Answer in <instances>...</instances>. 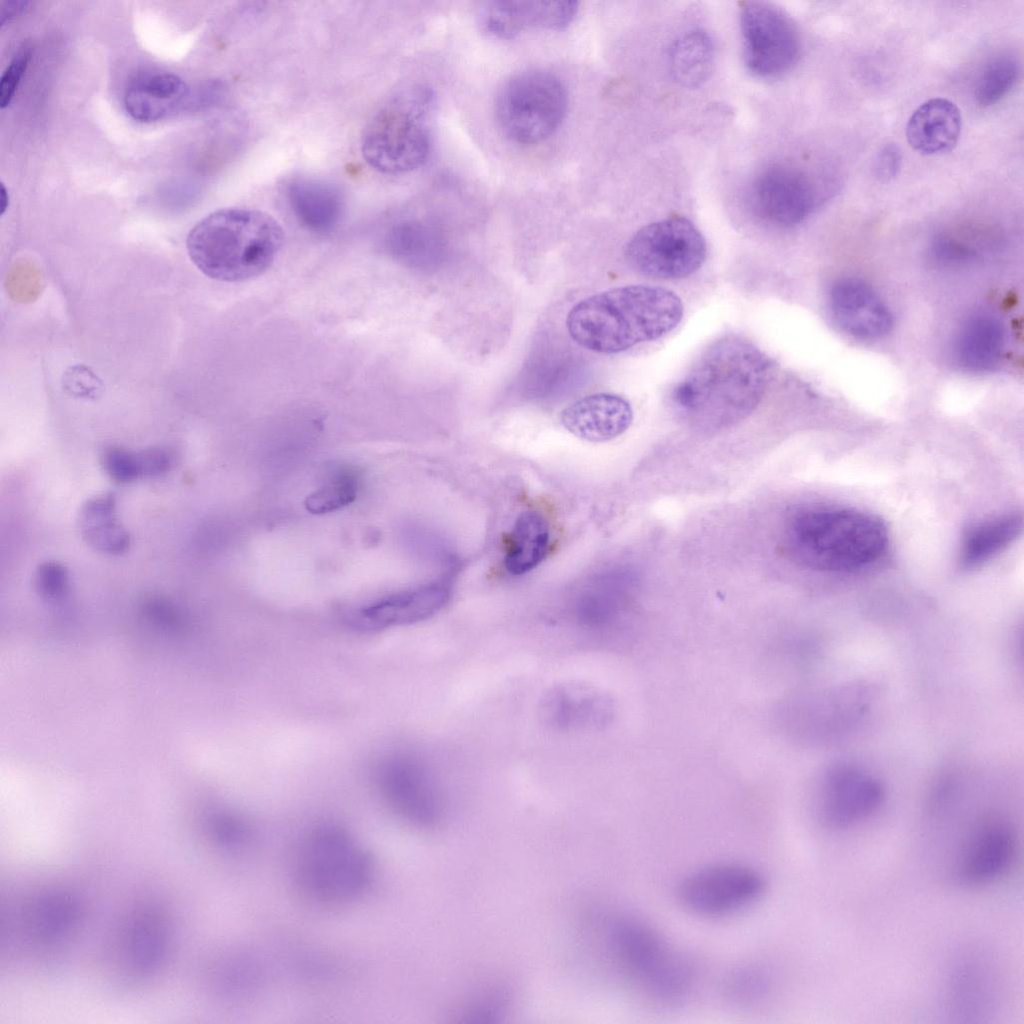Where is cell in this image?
<instances>
[{"label": "cell", "instance_id": "cell-6", "mask_svg": "<svg viewBox=\"0 0 1024 1024\" xmlns=\"http://www.w3.org/2000/svg\"><path fill=\"white\" fill-rule=\"evenodd\" d=\"M605 931L619 969L645 996L671 1005L688 995L693 983L688 960L648 923L618 915L608 920Z\"/></svg>", "mask_w": 1024, "mask_h": 1024}, {"label": "cell", "instance_id": "cell-21", "mask_svg": "<svg viewBox=\"0 0 1024 1024\" xmlns=\"http://www.w3.org/2000/svg\"><path fill=\"white\" fill-rule=\"evenodd\" d=\"M448 599L446 586L427 584L392 593L363 606L356 613L355 621L368 629L410 625L437 614Z\"/></svg>", "mask_w": 1024, "mask_h": 1024}, {"label": "cell", "instance_id": "cell-30", "mask_svg": "<svg viewBox=\"0 0 1024 1024\" xmlns=\"http://www.w3.org/2000/svg\"><path fill=\"white\" fill-rule=\"evenodd\" d=\"M80 526L83 537L98 551L121 554L129 548L130 536L116 519L111 496L89 500L81 510Z\"/></svg>", "mask_w": 1024, "mask_h": 1024}, {"label": "cell", "instance_id": "cell-41", "mask_svg": "<svg viewBox=\"0 0 1024 1024\" xmlns=\"http://www.w3.org/2000/svg\"><path fill=\"white\" fill-rule=\"evenodd\" d=\"M26 4V2L7 3V6L3 8L1 23L3 24L5 21L9 20L15 14L20 12L26 6Z\"/></svg>", "mask_w": 1024, "mask_h": 1024}, {"label": "cell", "instance_id": "cell-2", "mask_svg": "<svg viewBox=\"0 0 1024 1024\" xmlns=\"http://www.w3.org/2000/svg\"><path fill=\"white\" fill-rule=\"evenodd\" d=\"M683 312L680 297L668 289L628 285L582 299L568 312L566 326L581 347L615 354L667 335Z\"/></svg>", "mask_w": 1024, "mask_h": 1024}, {"label": "cell", "instance_id": "cell-26", "mask_svg": "<svg viewBox=\"0 0 1024 1024\" xmlns=\"http://www.w3.org/2000/svg\"><path fill=\"white\" fill-rule=\"evenodd\" d=\"M286 196L296 218L309 230H333L343 214L344 200L333 184L314 178H294L286 185Z\"/></svg>", "mask_w": 1024, "mask_h": 1024}, {"label": "cell", "instance_id": "cell-3", "mask_svg": "<svg viewBox=\"0 0 1024 1024\" xmlns=\"http://www.w3.org/2000/svg\"><path fill=\"white\" fill-rule=\"evenodd\" d=\"M284 243L281 225L268 213L252 208H223L188 233L191 262L207 277L243 282L265 273Z\"/></svg>", "mask_w": 1024, "mask_h": 1024}, {"label": "cell", "instance_id": "cell-7", "mask_svg": "<svg viewBox=\"0 0 1024 1024\" xmlns=\"http://www.w3.org/2000/svg\"><path fill=\"white\" fill-rule=\"evenodd\" d=\"M430 94L423 88L404 91L383 104L366 123L361 153L383 174L397 175L422 166L430 153L424 115Z\"/></svg>", "mask_w": 1024, "mask_h": 1024}, {"label": "cell", "instance_id": "cell-27", "mask_svg": "<svg viewBox=\"0 0 1024 1024\" xmlns=\"http://www.w3.org/2000/svg\"><path fill=\"white\" fill-rule=\"evenodd\" d=\"M1003 343L1000 322L991 315L977 314L961 326L954 342V356L962 368L983 372L998 362Z\"/></svg>", "mask_w": 1024, "mask_h": 1024}, {"label": "cell", "instance_id": "cell-5", "mask_svg": "<svg viewBox=\"0 0 1024 1024\" xmlns=\"http://www.w3.org/2000/svg\"><path fill=\"white\" fill-rule=\"evenodd\" d=\"M292 876L300 894L320 908L354 904L370 890L375 863L367 848L345 827L321 823L295 851Z\"/></svg>", "mask_w": 1024, "mask_h": 1024}, {"label": "cell", "instance_id": "cell-36", "mask_svg": "<svg viewBox=\"0 0 1024 1024\" xmlns=\"http://www.w3.org/2000/svg\"><path fill=\"white\" fill-rule=\"evenodd\" d=\"M101 465L109 477L120 483L142 477L139 454L119 446L106 447L101 453Z\"/></svg>", "mask_w": 1024, "mask_h": 1024}, {"label": "cell", "instance_id": "cell-23", "mask_svg": "<svg viewBox=\"0 0 1024 1024\" xmlns=\"http://www.w3.org/2000/svg\"><path fill=\"white\" fill-rule=\"evenodd\" d=\"M830 308L841 328L861 339L880 338L892 325L891 314L880 297L856 279H844L833 286Z\"/></svg>", "mask_w": 1024, "mask_h": 1024}, {"label": "cell", "instance_id": "cell-20", "mask_svg": "<svg viewBox=\"0 0 1024 1024\" xmlns=\"http://www.w3.org/2000/svg\"><path fill=\"white\" fill-rule=\"evenodd\" d=\"M542 722L558 731L599 728L611 717L606 696L591 686L566 682L551 687L539 705Z\"/></svg>", "mask_w": 1024, "mask_h": 1024}, {"label": "cell", "instance_id": "cell-11", "mask_svg": "<svg viewBox=\"0 0 1024 1024\" xmlns=\"http://www.w3.org/2000/svg\"><path fill=\"white\" fill-rule=\"evenodd\" d=\"M766 881L755 868L721 863L700 868L681 882L678 898L685 909L701 917L733 915L755 904Z\"/></svg>", "mask_w": 1024, "mask_h": 1024}, {"label": "cell", "instance_id": "cell-1", "mask_svg": "<svg viewBox=\"0 0 1024 1024\" xmlns=\"http://www.w3.org/2000/svg\"><path fill=\"white\" fill-rule=\"evenodd\" d=\"M770 362L750 341L725 336L712 343L675 385L671 402L690 427L715 432L747 417L762 399Z\"/></svg>", "mask_w": 1024, "mask_h": 1024}, {"label": "cell", "instance_id": "cell-28", "mask_svg": "<svg viewBox=\"0 0 1024 1024\" xmlns=\"http://www.w3.org/2000/svg\"><path fill=\"white\" fill-rule=\"evenodd\" d=\"M1018 514L994 517L970 527L963 536L959 562L964 569L978 568L1004 551L1022 532Z\"/></svg>", "mask_w": 1024, "mask_h": 1024}, {"label": "cell", "instance_id": "cell-32", "mask_svg": "<svg viewBox=\"0 0 1024 1024\" xmlns=\"http://www.w3.org/2000/svg\"><path fill=\"white\" fill-rule=\"evenodd\" d=\"M1021 67L1018 59L1009 53L991 58L980 72L974 98L978 105L987 107L1004 98L1019 80Z\"/></svg>", "mask_w": 1024, "mask_h": 1024}, {"label": "cell", "instance_id": "cell-34", "mask_svg": "<svg viewBox=\"0 0 1024 1024\" xmlns=\"http://www.w3.org/2000/svg\"><path fill=\"white\" fill-rule=\"evenodd\" d=\"M359 490V477L351 470H340L305 499L307 511L326 514L352 503Z\"/></svg>", "mask_w": 1024, "mask_h": 1024}, {"label": "cell", "instance_id": "cell-25", "mask_svg": "<svg viewBox=\"0 0 1024 1024\" xmlns=\"http://www.w3.org/2000/svg\"><path fill=\"white\" fill-rule=\"evenodd\" d=\"M962 116L952 101L936 97L919 105L906 125L908 144L922 155L951 151L960 138Z\"/></svg>", "mask_w": 1024, "mask_h": 1024}, {"label": "cell", "instance_id": "cell-8", "mask_svg": "<svg viewBox=\"0 0 1024 1024\" xmlns=\"http://www.w3.org/2000/svg\"><path fill=\"white\" fill-rule=\"evenodd\" d=\"M568 107L563 82L543 69L511 76L499 89L495 112L502 132L523 145L540 143L561 125Z\"/></svg>", "mask_w": 1024, "mask_h": 1024}, {"label": "cell", "instance_id": "cell-19", "mask_svg": "<svg viewBox=\"0 0 1024 1024\" xmlns=\"http://www.w3.org/2000/svg\"><path fill=\"white\" fill-rule=\"evenodd\" d=\"M577 11L575 1H492L481 9L479 22L488 34L510 39L530 28L564 29Z\"/></svg>", "mask_w": 1024, "mask_h": 1024}, {"label": "cell", "instance_id": "cell-18", "mask_svg": "<svg viewBox=\"0 0 1024 1024\" xmlns=\"http://www.w3.org/2000/svg\"><path fill=\"white\" fill-rule=\"evenodd\" d=\"M79 912L73 894L50 888L26 899L17 920L24 941L34 949L46 951L65 943L73 934Z\"/></svg>", "mask_w": 1024, "mask_h": 1024}, {"label": "cell", "instance_id": "cell-10", "mask_svg": "<svg viewBox=\"0 0 1024 1024\" xmlns=\"http://www.w3.org/2000/svg\"><path fill=\"white\" fill-rule=\"evenodd\" d=\"M380 793L393 812L419 829L438 826L444 815V798L430 766L411 754L385 759L378 768Z\"/></svg>", "mask_w": 1024, "mask_h": 1024}, {"label": "cell", "instance_id": "cell-16", "mask_svg": "<svg viewBox=\"0 0 1024 1024\" xmlns=\"http://www.w3.org/2000/svg\"><path fill=\"white\" fill-rule=\"evenodd\" d=\"M169 936L166 916L157 906L145 904L133 910L119 934L121 973L131 981L153 975L165 961Z\"/></svg>", "mask_w": 1024, "mask_h": 1024}, {"label": "cell", "instance_id": "cell-42", "mask_svg": "<svg viewBox=\"0 0 1024 1024\" xmlns=\"http://www.w3.org/2000/svg\"><path fill=\"white\" fill-rule=\"evenodd\" d=\"M1 214H3L9 205V194L4 184H1Z\"/></svg>", "mask_w": 1024, "mask_h": 1024}, {"label": "cell", "instance_id": "cell-40", "mask_svg": "<svg viewBox=\"0 0 1024 1024\" xmlns=\"http://www.w3.org/2000/svg\"><path fill=\"white\" fill-rule=\"evenodd\" d=\"M934 252L939 260L960 261L970 257V251L966 246L950 238H941L934 245Z\"/></svg>", "mask_w": 1024, "mask_h": 1024}, {"label": "cell", "instance_id": "cell-33", "mask_svg": "<svg viewBox=\"0 0 1024 1024\" xmlns=\"http://www.w3.org/2000/svg\"><path fill=\"white\" fill-rule=\"evenodd\" d=\"M772 987L769 971L759 964H744L731 970L724 980V993L728 1000L741 1006L757 1004L765 999Z\"/></svg>", "mask_w": 1024, "mask_h": 1024}, {"label": "cell", "instance_id": "cell-17", "mask_svg": "<svg viewBox=\"0 0 1024 1024\" xmlns=\"http://www.w3.org/2000/svg\"><path fill=\"white\" fill-rule=\"evenodd\" d=\"M998 975L987 956L965 952L952 962L944 986L951 1016L973 1021L991 1014L999 993Z\"/></svg>", "mask_w": 1024, "mask_h": 1024}, {"label": "cell", "instance_id": "cell-22", "mask_svg": "<svg viewBox=\"0 0 1024 1024\" xmlns=\"http://www.w3.org/2000/svg\"><path fill=\"white\" fill-rule=\"evenodd\" d=\"M562 426L575 437L606 442L623 434L633 421V410L623 397L612 393L585 396L560 414Z\"/></svg>", "mask_w": 1024, "mask_h": 1024}, {"label": "cell", "instance_id": "cell-38", "mask_svg": "<svg viewBox=\"0 0 1024 1024\" xmlns=\"http://www.w3.org/2000/svg\"><path fill=\"white\" fill-rule=\"evenodd\" d=\"M30 60L28 48L21 49L10 61L0 78V107H7L18 88Z\"/></svg>", "mask_w": 1024, "mask_h": 1024}, {"label": "cell", "instance_id": "cell-37", "mask_svg": "<svg viewBox=\"0 0 1024 1024\" xmlns=\"http://www.w3.org/2000/svg\"><path fill=\"white\" fill-rule=\"evenodd\" d=\"M34 585L36 591L44 598H61L69 585L67 569L55 561L44 562L35 571Z\"/></svg>", "mask_w": 1024, "mask_h": 1024}, {"label": "cell", "instance_id": "cell-24", "mask_svg": "<svg viewBox=\"0 0 1024 1024\" xmlns=\"http://www.w3.org/2000/svg\"><path fill=\"white\" fill-rule=\"evenodd\" d=\"M189 96L181 77L169 72H147L132 78L124 91L127 113L139 122H155L178 111Z\"/></svg>", "mask_w": 1024, "mask_h": 1024}, {"label": "cell", "instance_id": "cell-9", "mask_svg": "<svg viewBox=\"0 0 1024 1024\" xmlns=\"http://www.w3.org/2000/svg\"><path fill=\"white\" fill-rule=\"evenodd\" d=\"M706 242L697 227L681 216L642 227L627 243L625 255L639 273L654 279L689 276L705 261Z\"/></svg>", "mask_w": 1024, "mask_h": 1024}, {"label": "cell", "instance_id": "cell-14", "mask_svg": "<svg viewBox=\"0 0 1024 1024\" xmlns=\"http://www.w3.org/2000/svg\"><path fill=\"white\" fill-rule=\"evenodd\" d=\"M823 199L817 181L801 167L777 163L764 169L754 180L752 205L764 220L779 226L804 221Z\"/></svg>", "mask_w": 1024, "mask_h": 1024}, {"label": "cell", "instance_id": "cell-39", "mask_svg": "<svg viewBox=\"0 0 1024 1024\" xmlns=\"http://www.w3.org/2000/svg\"><path fill=\"white\" fill-rule=\"evenodd\" d=\"M902 153L899 146L889 143L883 146L872 161V174L880 182L887 183L897 177L901 170Z\"/></svg>", "mask_w": 1024, "mask_h": 1024}, {"label": "cell", "instance_id": "cell-15", "mask_svg": "<svg viewBox=\"0 0 1024 1024\" xmlns=\"http://www.w3.org/2000/svg\"><path fill=\"white\" fill-rule=\"evenodd\" d=\"M823 780L819 815L822 822L834 830L862 823L877 812L884 801L881 782L857 767L836 766Z\"/></svg>", "mask_w": 1024, "mask_h": 1024}, {"label": "cell", "instance_id": "cell-35", "mask_svg": "<svg viewBox=\"0 0 1024 1024\" xmlns=\"http://www.w3.org/2000/svg\"><path fill=\"white\" fill-rule=\"evenodd\" d=\"M208 838L219 849L236 853L248 847L252 841L250 825L237 814L218 810L210 813L205 821Z\"/></svg>", "mask_w": 1024, "mask_h": 1024}, {"label": "cell", "instance_id": "cell-12", "mask_svg": "<svg viewBox=\"0 0 1024 1024\" xmlns=\"http://www.w3.org/2000/svg\"><path fill=\"white\" fill-rule=\"evenodd\" d=\"M740 25L744 60L752 73L774 78L795 66L801 40L794 22L783 11L766 2H744Z\"/></svg>", "mask_w": 1024, "mask_h": 1024}, {"label": "cell", "instance_id": "cell-31", "mask_svg": "<svg viewBox=\"0 0 1024 1024\" xmlns=\"http://www.w3.org/2000/svg\"><path fill=\"white\" fill-rule=\"evenodd\" d=\"M713 62V42L702 30L687 32L670 48V72L674 80L682 86H699L708 78Z\"/></svg>", "mask_w": 1024, "mask_h": 1024}, {"label": "cell", "instance_id": "cell-29", "mask_svg": "<svg viewBox=\"0 0 1024 1024\" xmlns=\"http://www.w3.org/2000/svg\"><path fill=\"white\" fill-rule=\"evenodd\" d=\"M550 545V527L538 511L522 512L516 519L504 557L506 570L522 575L534 569L546 557Z\"/></svg>", "mask_w": 1024, "mask_h": 1024}, {"label": "cell", "instance_id": "cell-4", "mask_svg": "<svg viewBox=\"0 0 1024 1024\" xmlns=\"http://www.w3.org/2000/svg\"><path fill=\"white\" fill-rule=\"evenodd\" d=\"M786 547L800 564L826 572H850L876 562L888 546L885 523L846 507L797 512L786 528Z\"/></svg>", "mask_w": 1024, "mask_h": 1024}, {"label": "cell", "instance_id": "cell-13", "mask_svg": "<svg viewBox=\"0 0 1024 1024\" xmlns=\"http://www.w3.org/2000/svg\"><path fill=\"white\" fill-rule=\"evenodd\" d=\"M974 824L958 847L953 873L961 885L984 887L1012 870L1019 838L1014 824L1004 817H986Z\"/></svg>", "mask_w": 1024, "mask_h": 1024}]
</instances>
